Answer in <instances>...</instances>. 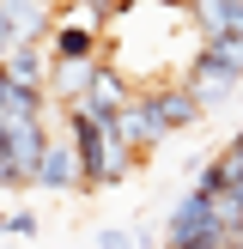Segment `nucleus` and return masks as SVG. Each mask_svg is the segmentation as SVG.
<instances>
[{
    "label": "nucleus",
    "mask_w": 243,
    "mask_h": 249,
    "mask_svg": "<svg viewBox=\"0 0 243 249\" xmlns=\"http://www.w3.org/2000/svg\"><path fill=\"white\" fill-rule=\"evenodd\" d=\"M61 128H67V140H73V158H79L85 195H104V189H116V182L134 177L140 152H134V146H122L116 134L91 116V109H61Z\"/></svg>",
    "instance_id": "f257e3e1"
},
{
    "label": "nucleus",
    "mask_w": 243,
    "mask_h": 249,
    "mask_svg": "<svg viewBox=\"0 0 243 249\" xmlns=\"http://www.w3.org/2000/svg\"><path fill=\"white\" fill-rule=\"evenodd\" d=\"M49 61L55 67H91V61H104V31L79 6H67L55 18V31H49Z\"/></svg>",
    "instance_id": "f03ea898"
},
{
    "label": "nucleus",
    "mask_w": 243,
    "mask_h": 249,
    "mask_svg": "<svg viewBox=\"0 0 243 249\" xmlns=\"http://www.w3.org/2000/svg\"><path fill=\"white\" fill-rule=\"evenodd\" d=\"M213 231H225V225H219V213H213V195L182 189V195H176V207L164 213V249H189V243L213 237Z\"/></svg>",
    "instance_id": "7ed1b4c3"
},
{
    "label": "nucleus",
    "mask_w": 243,
    "mask_h": 249,
    "mask_svg": "<svg viewBox=\"0 0 243 249\" xmlns=\"http://www.w3.org/2000/svg\"><path fill=\"white\" fill-rule=\"evenodd\" d=\"M134 97H140V91H134V85L122 79L109 61H97V73H91V85H85V104H79V109H91L104 128H116V122H122V109H128Z\"/></svg>",
    "instance_id": "20e7f679"
},
{
    "label": "nucleus",
    "mask_w": 243,
    "mask_h": 249,
    "mask_svg": "<svg viewBox=\"0 0 243 249\" xmlns=\"http://www.w3.org/2000/svg\"><path fill=\"white\" fill-rule=\"evenodd\" d=\"M109 134H116L122 146H134V152H140V158H152L158 146L170 140V128H164V122L152 116V104H146V97H134V104L122 109V122H116V128H109Z\"/></svg>",
    "instance_id": "39448f33"
},
{
    "label": "nucleus",
    "mask_w": 243,
    "mask_h": 249,
    "mask_svg": "<svg viewBox=\"0 0 243 249\" xmlns=\"http://www.w3.org/2000/svg\"><path fill=\"white\" fill-rule=\"evenodd\" d=\"M182 85L201 97V109H219V104H231V97H237L243 79H237L231 67H219V61L207 55V43H201V55H194V67H189V79H182Z\"/></svg>",
    "instance_id": "423d86ee"
},
{
    "label": "nucleus",
    "mask_w": 243,
    "mask_h": 249,
    "mask_svg": "<svg viewBox=\"0 0 243 249\" xmlns=\"http://www.w3.org/2000/svg\"><path fill=\"white\" fill-rule=\"evenodd\" d=\"M36 189H49V195H73V189H79V195H85V177H79V158H73V140H67V134L43 152Z\"/></svg>",
    "instance_id": "0eeeda50"
},
{
    "label": "nucleus",
    "mask_w": 243,
    "mask_h": 249,
    "mask_svg": "<svg viewBox=\"0 0 243 249\" xmlns=\"http://www.w3.org/2000/svg\"><path fill=\"white\" fill-rule=\"evenodd\" d=\"M146 104H152V116L164 122L170 134H176V128H194V122L207 116V109H201V97H194L189 85H164V91H146Z\"/></svg>",
    "instance_id": "6e6552de"
},
{
    "label": "nucleus",
    "mask_w": 243,
    "mask_h": 249,
    "mask_svg": "<svg viewBox=\"0 0 243 249\" xmlns=\"http://www.w3.org/2000/svg\"><path fill=\"white\" fill-rule=\"evenodd\" d=\"M6 67H12V79H18V85H49V67H55V61H49V43H24Z\"/></svg>",
    "instance_id": "1a4fd4ad"
},
{
    "label": "nucleus",
    "mask_w": 243,
    "mask_h": 249,
    "mask_svg": "<svg viewBox=\"0 0 243 249\" xmlns=\"http://www.w3.org/2000/svg\"><path fill=\"white\" fill-rule=\"evenodd\" d=\"M194 18H201V31H243V0H201L194 6Z\"/></svg>",
    "instance_id": "9d476101"
},
{
    "label": "nucleus",
    "mask_w": 243,
    "mask_h": 249,
    "mask_svg": "<svg viewBox=\"0 0 243 249\" xmlns=\"http://www.w3.org/2000/svg\"><path fill=\"white\" fill-rule=\"evenodd\" d=\"M207 55L243 79V31H213V36H207Z\"/></svg>",
    "instance_id": "9b49d317"
},
{
    "label": "nucleus",
    "mask_w": 243,
    "mask_h": 249,
    "mask_svg": "<svg viewBox=\"0 0 243 249\" xmlns=\"http://www.w3.org/2000/svg\"><path fill=\"white\" fill-rule=\"evenodd\" d=\"M36 231H43V219H36L31 207H18V213H6V237H24V243H31Z\"/></svg>",
    "instance_id": "f8f14e48"
},
{
    "label": "nucleus",
    "mask_w": 243,
    "mask_h": 249,
    "mask_svg": "<svg viewBox=\"0 0 243 249\" xmlns=\"http://www.w3.org/2000/svg\"><path fill=\"white\" fill-rule=\"evenodd\" d=\"M97 249H140V231H128V225H109V231H97Z\"/></svg>",
    "instance_id": "ddd939ff"
},
{
    "label": "nucleus",
    "mask_w": 243,
    "mask_h": 249,
    "mask_svg": "<svg viewBox=\"0 0 243 249\" xmlns=\"http://www.w3.org/2000/svg\"><path fill=\"white\" fill-rule=\"evenodd\" d=\"M0 164H6V116H0Z\"/></svg>",
    "instance_id": "4468645a"
},
{
    "label": "nucleus",
    "mask_w": 243,
    "mask_h": 249,
    "mask_svg": "<svg viewBox=\"0 0 243 249\" xmlns=\"http://www.w3.org/2000/svg\"><path fill=\"white\" fill-rule=\"evenodd\" d=\"M0 237H6V213H0Z\"/></svg>",
    "instance_id": "2eb2a0df"
}]
</instances>
